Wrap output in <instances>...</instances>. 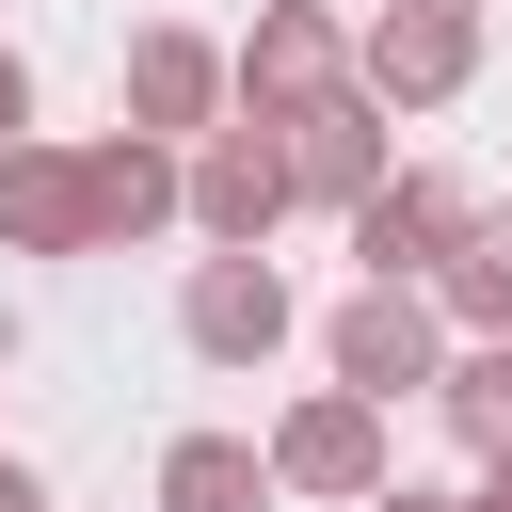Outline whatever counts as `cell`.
I'll list each match as a JSON object with an SVG mask.
<instances>
[{
	"mask_svg": "<svg viewBox=\"0 0 512 512\" xmlns=\"http://www.w3.org/2000/svg\"><path fill=\"white\" fill-rule=\"evenodd\" d=\"M336 96H352L336 0H256V32H240V112H256V128H304V112H336Z\"/></svg>",
	"mask_w": 512,
	"mask_h": 512,
	"instance_id": "1",
	"label": "cell"
},
{
	"mask_svg": "<svg viewBox=\"0 0 512 512\" xmlns=\"http://www.w3.org/2000/svg\"><path fill=\"white\" fill-rule=\"evenodd\" d=\"M320 352H336L352 400H432V384H448V304H432V288H352V304L320 320Z\"/></svg>",
	"mask_w": 512,
	"mask_h": 512,
	"instance_id": "2",
	"label": "cell"
},
{
	"mask_svg": "<svg viewBox=\"0 0 512 512\" xmlns=\"http://www.w3.org/2000/svg\"><path fill=\"white\" fill-rule=\"evenodd\" d=\"M288 208H304V192H288V128H256V112H240V128H208V144H192V240H208V256H256Z\"/></svg>",
	"mask_w": 512,
	"mask_h": 512,
	"instance_id": "3",
	"label": "cell"
},
{
	"mask_svg": "<svg viewBox=\"0 0 512 512\" xmlns=\"http://www.w3.org/2000/svg\"><path fill=\"white\" fill-rule=\"evenodd\" d=\"M464 64H480V0H384V16L352 32V80H368L384 112H432V96H464Z\"/></svg>",
	"mask_w": 512,
	"mask_h": 512,
	"instance_id": "4",
	"label": "cell"
},
{
	"mask_svg": "<svg viewBox=\"0 0 512 512\" xmlns=\"http://www.w3.org/2000/svg\"><path fill=\"white\" fill-rule=\"evenodd\" d=\"M464 224H480L464 176H384V192L352 208V256H368V288H432V272L464 256Z\"/></svg>",
	"mask_w": 512,
	"mask_h": 512,
	"instance_id": "5",
	"label": "cell"
},
{
	"mask_svg": "<svg viewBox=\"0 0 512 512\" xmlns=\"http://www.w3.org/2000/svg\"><path fill=\"white\" fill-rule=\"evenodd\" d=\"M272 480L288 496H384V400H352V384H320V400H288L272 416Z\"/></svg>",
	"mask_w": 512,
	"mask_h": 512,
	"instance_id": "6",
	"label": "cell"
},
{
	"mask_svg": "<svg viewBox=\"0 0 512 512\" xmlns=\"http://www.w3.org/2000/svg\"><path fill=\"white\" fill-rule=\"evenodd\" d=\"M176 336H192L208 368H272V352H288V272H272V256H192Z\"/></svg>",
	"mask_w": 512,
	"mask_h": 512,
	"instance_id": "7",
	"label": "cell"
},
{
	"mask_svg": "<svg viewBox=\"0 0 512 512\" xmlns=\"http://www.w3.org/2000/svg\"><path fill=\"white\" fill-rule=\"evenodd\" d=\"M224 96H240V48H208V32H128V128H144V144H208Z\"/></svg>",
	"mask_w": 512,
	"mask_h": 512,
	"instance_id": "8",
	"label": "cell"
},
{
	"mask_svg": "<svg viewBox=\"0 0 512 512\" xmlns=\"http://www.w3.org/2000/svg\"><path fill=\"white\" fill-rule=\"evenodd\" d=\"M80 208H96V256L112 240H160V224H192V160L144 144V128H112V144H80Z\"/></svg>",
	"mask_w": 512,
	"mask_h": 512,
	"instance_id": "9",
	"label": "cell"
},
{
	"mask_svg": "<svg viewBox=\"0 0 512 512\" xmlns=\"http://www.w3.org/2000/svg\"><path fill=\"white\" fill-rule=\"evenodd\" d=\"M384 176H400V160H384V96H368V80H352L336 112H304V128H288V192H304V208H336V224H352Z\"/></svg>",
	"mask_w": 512,
	"mask_h": 512,
	"instance_id": "10",
	"label": "cell"
},
{
	"mask_svg": "<svg viewBox=\"0 0 512 512\" xmlns=\"http://www.w3.org/2000/svg\"><path fill=\"white\" fill-rule=\"evenodd\" d=\"M0 256H96L80 144H0Z\"/></svg>",
	"mask_w": 512,
	"mask_h": 512,
	"instance_id": "11",
	"label": "cell"
},
{
	"mask_svg": "<svg viewBox=\"0 0 512 512\" xmlns=\"http://www.w3.org/2000/svg\"><path fill=\"white\" fill-rule=\"evenodd\" d=\"M288 480H272V448L256 432H176L160 448V512H272Z\"/></svg>",
	"mask_w": 512,
	"mask_h": 512,
	"instance_id": "12",
	"label": "cell"
},
{
	"mask_svg": "<svg viewBox=\"0 0 512 512\" xmlns=\"http://www.w3.org/2000/svg\"><path fill=\"white\" fill-rule=\"evenodd\" d=\"M432 304H448L464 336H512V208H480V224H464V256L432 272Z\"/></svg>",
	"mask_w": 512,
	"mask_h": 512,
	"instance_id": "13",
	"label": "cell"
},
{
	"mask_svg": "<svg viewBox=\"0 0 512 512\" xmlns=\"http://www.w3.org/2000/svg\"><path fill=\"white\" fill-rule=\"evenodd\" d=\"M432 400H448V432H464V448H480V464H496V448H512V336H464V352H448V384H432Z\"/></svg>",
	"mask_w": 512,
	"mask_h": 512,
	"instance_id": "14",
	"label": "cell"
},
{
	"mask_svg": "<svg viewBox=\"0 0 512 512\" xmlns=\"http://www.w3.org/2000/svg\"><path fill=\"white\" fill-rule=\"evenodd\" d=\"M0 144H32V64L0 48Z\"/></svg>",
	"mask_w": 512,
	"mask_h": 512,
	"instance_id": "15",
	"label": "cell"
},
{
	"mask_svg": "<svg viewBox=\"0 0 512 512\" xmlns=\"http://www.w3.org/2000/svg\"><path fill=\"white\" fill-rule=\"evenodd\" d=\"M368 512H480V496H432V480H384Z\"/></svg>",
	"mask_w": 512,
	"mask_h": 512,
	"instance_id": "16",
	"label": "cell"
},
{
	"mask_svg": "<svg viewBox=\"0 0 512 512\" xmlns=\"http://www.w3.org/2000/svg\"><path fill=\"white\" fill-rule=\"evenodd\" d=\"M0 512H48V480H32V464H0Z\"/></svg>",
	"mask_w": 512,
	"mask_h": 512,
	"instance_id": "17",
	"label": "cell"
},
{
	"mask_svg": "<svg viewBox=\"0 0 512 512\" xmlns=\"http://www.w3.org/2000/svg\"><path fill=\"white\" fill-rule=\"evenodd\" d=\"M480 512H512V448H496V464H480Z\"/></svg>",
	"mask_w": 512,
	"mask_h": 512,
	"instance_id": "18",
	"label": "cell"
}]
</instances>
